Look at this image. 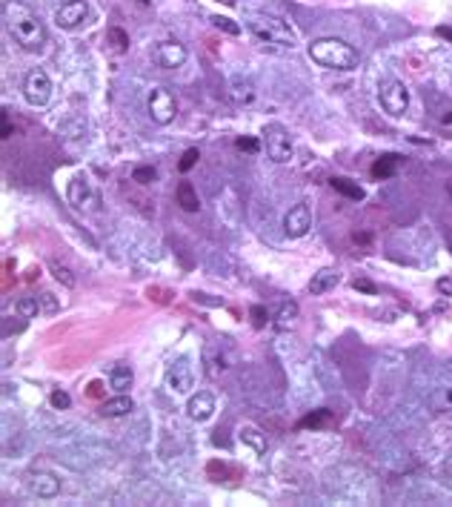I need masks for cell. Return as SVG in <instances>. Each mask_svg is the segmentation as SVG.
<instances>
[{
    "label": "cell",
    "instance_id": "obj_8",
    "mask_svg": "<svg viewBox=\"0 0 452 507\" xmlns=\"http://www.w3.org/2000/svg\"><path fill=\"white\" fill-rule=\"evenodd\" d=\"M310 230H312V212H310V207H306L303 201L295 204V207H289V212L284 215V233L289 238H303Z\"/></svg>",
    "mask_w": 452,
    "mask_h": 507
},
{
    "label": "cell",
    "instance_id": "obj_3",
    "mask_svg": "<svg viewBox=\"0 0 452 507\" xmlns=\"http://www.w3.org/2000/svg\"><path fill=\"white\" fill-rule=\"evenodd\" d=\"M249 29L258 35V40H264L272 49V52L295 46V32L289 29V23H284L281 18H272V14H255L249 21Z\"/></svg>",
    "mask_w": 452,
    "mask_h": 507
},
{
    "label": "cell",
    "instance_id": "obj_40",
    "mask_svg": "<svg viewBox=\"0 0 452 507\" xmlns=\"http://www.w3.org/2000/svg\"><path fill=\"white\" fill-rule=\"evenodd\" d=\"M355 290H364V292H375V287L369 281H355Z\"/></svg>",
    "mask_w": 452,
    "mask_h": 507
},
{
    "label": "cell",
    "instance_id": "obj_18",
    "mask_svg": "<svg viewBox=\"0 0 452 507\" xmlns=\"http://www.w3.org/2000/svg\"><path fill=\"white\" fill-rule=\"evenodd\" d=\"M132 381H135V373H132V367H129V364L112 367V373H109V387H112V390L126 392L129 387H132Z\"/></svg>",
    "mask_w": 452,
    "mask_h": 507
},
{
    "label": "cell",
    "instance_id": "obj_34",
    "mask_svg": "<svg viewBox=\"0 0 452 507\" xmlns=\"http://www.w3.org/2000/svg\"><path fill=\"white\" fill-rule=\"evenodd\" d=\"M235 146H238L240 152H258V150H261V141L252 138V135H244V138L235 141Z\"/></svg>",
    "mask_w": 452,
    "mask_h": 507
},
{
    "label": "cell",
    "instance_id": "obj_39",
    "mask_svg": "<svg viewBox=\"0 0 452 507\" xmlns=\"http://www.w3.org/2000/svg\"><path fill=\"white\" fill-rule=\"evenodd\" d=\"M435 35H438V38H444V40H449V43H452V29H447V26H438V29H435Z\"/></svg>",
    "mask_w": 452,
    "mask_h": 507
},
{
    "label": "cell",
    "instance_id": "obj_31",
    "mask_svg": "<svg viewBox=\"0 0 452 507\" xmlns=\"http://www.w3.org/2000/svg\"><path fill=\"white\" fill-rule=\"evenodd\" d=\"M198 161H201V152L195 150V146H192V150H186V152L181 155V161H177V169H181V172H189Z\"/></svg>",
    "mask_w": 452,
    "mask_h": 507
},
{
    "label": "cell",
    "instance_id": "obj_14",
    "mask_svg": "<svg viewBox=\"0 0 452 507\" xmlns=\"http://www.w3.org/2000/svg\"><path fill=\"white\" fill-rule=\"evenodd\" d=\"M132 410H135V401L129 399L126 392H118L115 399H106V401L101 404L98 413H101L103 418H121V416H129Z\"/></svg>",
    "mask_w": 452,
    "mask_h": 507
},
{
    "label": "cell",
    "instance_id": "obj_7",
    "mask_svg": "<svg viewBox=\"0 0 452 507\" xmlns=\"http://www.w3.org/2000/svg\"><path fill=\"white\" fill-rule=\"evenodd\" d=\"M23 95L32 106H46L52 97V80L43 69H32L23 80Z\"/></svg>",
    "mask_w": 452,
    "mask_h": 507
},
{
    "label": "cell",
    "instance_id": "obj_6",
    "mask_svg": "<svg viewBox=\"0 0 452 507\" xmlns=\"http://www.w3.org/2000/svg\"><path fill=\"white\" fill-rule=\"evenodd\" d=\"M378 97H381L384 112H386V115H392V118L403 115L407 106H410V92H407V86H403L401 80H384L381 89H378Z\"/></svg>",
    "mask_w": 452,
    "mask_h": 507
},
{
    "label": "cell",
    "instance_id": "obj_29",
    "mask_svg": "<svg viewBox=\"0 0 452 507\" xmlns=\"http://www.w3.org/2000/svg\"><path fill=\"white\" fill-rule=\"evenodd\" d=\"M38 309H40V301H38V298H21V301H18V313H21V318H35V316H38Z\"/></svg>",
    "mask_w": 452,
    "mask_h": 507
},
{
    "label": "cell",
    "instance_id": "obj_21",
    "mask_svg": "<svg viewBox=\"0 0 452 507\" xmlns=\"http://www.w3.org/2000/svg\"><path fill=\"white\" fill-rule=\"evenodd\" d=\"M298 316H301V307H298L295 301H286V304H281V309H278L275 327H278V330H289V327H295Z\"/></svg>",
    "mask_w": 452,
    "mask_h": 507
},
{
    "label": "cell",
    "instance_id": "obj_4",
    "mask_svg": "<svg viewBox=\"0 0 452 507\" xmlns=\"http://www.w3.org/2000/svg\"><path fill=\"white\" fill-rule=\"evenodd\" d=\"M264 141H266V155L275 161V163H289L295 155V146H292V138L284 126L278 123H269L264 126Z\"/></svg>",
    "mask_w": 452,
    "mask_h": 507
},
{
    "label": "cell",
    "instance_id": "obj_38",
    "mask_svg": "<svg viewBox=\"0 0 452 507\" xmlns=\"http://www.w3.org/2000/svg\"><path fill=\"white\" fill-rule=\"evenodd\" d=\"M86 396H89V399H101V396H103V384H101V381H92L89 390H86Z\"/></svg>",
    "mask_w": 452,
    "mask_h": 507
},
{
    "label": "cell",
    "instance_id": "obj_10",
    "mask_svg": "<svg viewBox=\"0 0 452 507\" xmlns=\"http://www.w3.org/2000/svg\"><path fill=\"white\" fill-rule=\"evenodd\" d=\"M166 390L172 392V396H186V392L192 390V367H189L186 358H177V362L169 367Z\"/></svg>",
    "mask_w": 452,
    "mask_h": 507
},
{
    "label": "cell",
    "instance_id": "obj_15",
    "mask_svg": "<svg viewBox=\"0 0 452 507\" xmlns=\"http://www.w3.org/2000/svg\"><path fill=\"white\" fill-rule=\"evenodd\" d=\"M69 201H72V207H80V209H89L95 204V192H92V184L86 178H75L69 184Z\"/></svg>",
    "mask_w": 452,
    "mask_h": 507
},
{
    "label": "cell",
    "instance_id": "obj_5",
    "mask_svg": "<svg viewBox=\"0 0 452 507\" xmlns=\"http://www.w3.org/2000/svg\"><path fill=\"white\" fill-rule=\"evenodd\" d=\"M147 106H149V118L155 123H160V126L172 123L175 115H177V101H175V95L166 86H155L149 92V104Z\"/></svg>",
    "mask_w": 452,
    "mask_h": 507
},
{
    "label": "cell",
    "instance_id": "obj_22",
    "mask_svg": "<svg viewBox=\"0 0 452 507\" xmlns=\"http://www.w3.org/2000/svg\"><path fill=\"white\" fill-rule=\"evenodd\" d=\"M329 187H332L335 192L347 195L349 201H364V189H361L358 184H355V181H349V178H332Z\"/></svg>",
    "mask_w": 452,
    "mask_h": 507
},
{
    "label": "cell",
    "instance_id": "obj_20",
    "mask_svg": "<svg viewBox=\"0 0 452 507\" xmlns=\"http://www.w3.org/2000/svg\"><path fill=\"white\" fill-rule=\"evenodd\" d=\"M238 436H240V441L244 445H249L255 453H266V447H269V441H266V436L258 430V427H252V424H247V427H240L238 430Z\"/></svg>",
    "mask_w": 452,
    "mask_h": 507
},
{
    "label": "cell",
    "instance_id": "obj_19",
    "mask_svg": "<svg viewBox=\"0 0 452 507\" xmlns=\"http://www.w3.org/2000/svg\"><path fill=\"white\" fill-rule=\"evenodd\" d=\"M401 155L390 152V155H381L375 163H373V178H392L398 169H401Z\"/></svg>",
    "mask_w": 452,
    "mask_h": 507
},
{
    "label": "cell",
    "instance_id": "obj_27",
    "mask_svg": "<svg viewBox=\"0 0 452 507\" xmlns=\"http://www.w3.org/2000/svg\"><path fill=\"white\" fill-rule=\"evenodd\" d=\"M232 89H235L232 95H235L238 104H252V101H255V89H252V84H247V80H244V84H240V80H235Z\"/></svg>",
    "mask_w": 452,
    "mask_h": 507
},
{
    "label": "cell",
    "instance_id": "obj_12",
    "mask_svg": "<svg viewBox=\"0 0 452 507\" xmlns=\"http://www.w3.org/2000/svg\"><path fill=\"white\" fill-rule=\"evenodd\" d=\"M186 46L181 43V40H164L158 46V63L164 69H177V67H184L186 63Z\"/></svg>",
    "mask_w": 452,
    "mask_h": 507
},
{
    "label": "cell",
    "instance_id": "obj_25",
    "mask_svg": "<svg viewBox=\"0 0 452 507\" xmlns=\"http://www.w3.org/2000/svg\"><path fill=\"white\" fill-rule=\"evenodd\" d=\"M52 275H55V281H58V284H63L66 290H75V287H77V278H75V272H72L69 267L52 264Z\"/></svg>",
    "mask_w": 452,
    "mask_h": 507
},
{
    "label": "cell",
    "instance_id": "obj_35",
    "mask_svg": "<svg viewBox=\"0 0 452 507\" xmlns=\"http://www.w3.org/2000/svg\"><path fill=\"white\" fill-rule=\"evenodd\" d=\"M49 401H52V407H55V410H66V407L72 404L69 392H63V390H55L52 396H49Z\"/></svg>",
    "mask_w": 452,
    "mask_h": 507
},
{
    "label": "cell",
    "instance_id": "obj_17",
    "mask_svg": "<svg viewBox=\"0 0 452 507\" xmlns=\"http://www.w3.org/2000/svg\"><path fill=\"white\" fill-rule=\"evenodd\" d=\"M175 201H177V207H181L184 212H198V209H201V198H198V189L192 187L189 181L177 184V189H175Z\"/></svg>",
    "mask_w": 452,
    "mask_h": 507
},
{
    "label": "cell",
    "instance_id": "obj_32",
    "mask_svg": "<svg viewBox=\"0 0 452 507\" xmlns=\"http://www.w3.org/2000/svg\"><path fill=\"white\" fill-rule=\"evenodd\" d=\"M38 301H40V309H43L46 316H55L58 309H60V301H58V298L52 296V292H43V296H40Z\"/></svg>",
    "mask_w": 452,
    "mask_h": 507
},
{
    "label": "cell",
    "instance_id": "obj_1",
    "mask_svg": "<svg viewBox=\"0 0 452 507\" xmlns=\"http://www.w3.org/2000/svg\"><path fill=\"white\" fill-rule=\"evenodd\" d=\"M3 23L9 29V35L23 49H40L46 40V29L40 18L26 3H21V0H9L3 6Z\"/></svg>",
    "mask_w": 452,
    "mask_h": 507
},
{
    "label": "cell",
    "instance_id": "obj_36",
    "mask_svg": "<svg viewBox=\"0 0 452 507\" xmlns=\"http://www.w3.org/2000/svg\"><path fill=\"white\" fill-rule=\"evenodd\" d=\"M147 296H149V298H155L158 304H166V301L172 298V292H169V290H160V287H149V290H147Z\"/></svg>",
    "mask_w": 452,
    "mask_h": 507
},
{
    "label": "cell",
    "instance_id": "obj_13",
    "mask_svg": "<svg viewBox=\"0 0 452 507\" xmlns=\"http://www.w3.org/2000/svg\"><path fill=\"white\" fill-rule=\"evenodd\" d=\"M186 413H189L192 421H209V418H212V413H215L212 392H206V390L195 392V396L189 399V404H186Z\"/></svg>",
    "mask_w": 452,
    "mask_h": 507
},
{
    "label": "cell",
    "instance_id": "obj_30",
    "mask_svg": "<svg viewBox=\"0 0 452 507\" xmlns=\"http://www.w3.org/2000/svg\"><path fill=\"white\" fill-rule=\"evenodd\" d=\"M212 26L226 32V35H240V26L235 21H229V18H221V14H212Z\"/></svg>",
    "mask_w": 452,
    "mask_h": 507
},
{
    "label": "cell",
    "instance_id": "obj_41",
    "mask_svg": "<svg viewBox=\"0 0 452 507\" xmlns=\"http://www.w3.org/2000/svg\"><path fill=\"white\" fill-rule=\"evenodd\" d=\"M444 470H447V476H452V456L447 459V467H444Z\"/></svg>",
    "mask_w": 452,
    "mask_h": 507
},
{
    "label": "cell",
    "instance_id": "obj_24",
    "mask_svg": "<svg viewBox=\"0 0 452 507\" xmlns=\"http://www.w3.org/2000/svg\"><path fill=\"white\" fill-rule=\"evenodd\" d=\"M432 410L435 413L452 410V387H444V390H435L432 392Z\"/></svg>",
    "mask_w": 452,
    "mask_h": 507
},
{
    "label": "cell",
    "instance_id": "obj_11",
    "mask_svg": "<svg viewBox=\"0 0 452 507\" xmlns=\"http://www.w3.org/2000/svg\"><path fill=\"white\" fill-rule=\"evenodd\" d=\"M29 487L38 499H55L60 493V479L49 470H38L29 476Z\"/></svg>",
    "mask_w": 452,
    "mask_h": 507
},
{
    "label": "cell",
    "instance_id": "obj_16",
    "mask_svg": "<svg viewBox=\"0 0 452 507\" xmlns=\"http://www.w3.org/2000/svg\"><path fill=\"white\" fill-rule=\"evenodd\" d=\"M338 281H341V272L332 270V267H324V270H318V272L312 275L310 292H312V296H324V292H329Z\"/></svg>",
    "mask_w": 452,
    "mask_h": 507
},
{
    "label": "cell",
    "instance_id": "obj_28",
    "mask_svg": "<svg viewBox=\"0 0 452 507\" xmlns=\"http://www.w3.org/2000/svg\"><path fill=\"white\" fill-rule=\"evenodd\" d=\"M155 178H158V169H155V167H135V172H132V181L140 184V187L152 184Z\"/></svg>",
    "mask_w": 452,
    "mask_h": 507
},
{
    "label": "cell",
    "instance_id": "obj_43",
    "mask_svg": "<svg viewBox=\"0 0 452 507\" xmlns=\"http://www.w3.org/2000/svg\"><path fill=\"white\" fill-rule=\"evenodd\" d=\"M140 3H149V0H140Z\"/></svg>",
    "mask_w": 452,
    "mask_h": 507
},
{
    "label": "cell",
    "instance_id": "obj_23",
    "mask_svg": "<svg viewBox=\"0 0 452 507\" xmlns=\"http://www.w3.org/2000/svg\"><path fill=\"white\" fill-rule=\"evenodd\" d=\"M332 421V410H315V413H310V416H303L301 421H298V427L301 430H315V427H324V424H329Z\"/></svg>",
    "mask_w": 452,
    "mask_h": 507
},
{
    "label": "cell",
    "instance_id": "obj_37",
    "mask_svg": "<svg viewBox=\"0 0 452 507\" xmlns=\"http://www.w3.org/2000/svg\"><path fill=\"white\" fill-rule=\"evenodd\" d=\"M435 287H438L441 296H447V298L452 296V278H438V284H435Z\"/></svg>",
    "mask_w": 452,
    "mask_h": 507
},
{
    "label": "cell",
    "instance_id": "obj_42",
    "mask_svg": "<svg viewBox=\"0 0 452 507\" xmlns=\"http://www.w3.org/2000/svg\"><path fill=\"white\" fill-rule=\"evenodd\" d=\"M444 123H447V126H452V112H447V115H444Z\"/></svg>",
    "mask_w": 452,
    "mask_h": 507
},
{
    "label": "cell",
    "instance_id": "obj_26",
    "mask_svg": "<svg viewBox=\"0 0 452 507\" xmlns=\"http://www.w3.org/2000/svg\"><path fill=\"white\" fill-rule=\"evenodd\" d=\"M106 38H109L112 46L118 49V52H126V49H129V35H126L121 26H109V29H106Z\"/></svg>",
    "mask_w": 452,
    "mask_h": 507
},
{
    "label": "cell",
    "instance_id": "obj_33",
    "mask_svg": "<svg viewBox=\"0 0 452 507\" xmlns=\"http://www.w3.org/2000/svg\"><path fill=\"white\" fill-rule=\"evenodd\" d=\"M249 318H252V324H255V327H266V321H269L266 307H261V304H252V307H249Z\"/></svg>",
    "mask_w": 452,
    "mask_h": 507
},
{
    "label": "cell",
    "instance_id": "obj_9",
    "mask_svg": "<svg viewBox=\"0 0 452 507\" xmlns=\"http://www.w3.org/2000/svg\"><path fill=\"white\" fill-rule=\"evenodd\" d=\"M89 18V3L86 0H66L58 12H55V21L60 29H77Z\"/></svg>",
    "mask_w": 452,
    "mask_h": 507
},
{
    "label": "cell",
    "instance_id": "obj_2",
    "mask_svg": "<svg viewBox=\"0 0 452 507\" xmlns=\"http://www.w3.org/2000/svg\"><path fill=\"white\" fill-rule=\"evenodd\" d=\"M310 58L315 63L327 69H341V72H349L358 67V49L349 46L347 40L341 38H318L310 43Z\"/></svg>",
    "mask_w": 452,
    "mask_h": 507
}]
</instances>
